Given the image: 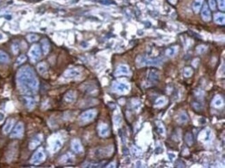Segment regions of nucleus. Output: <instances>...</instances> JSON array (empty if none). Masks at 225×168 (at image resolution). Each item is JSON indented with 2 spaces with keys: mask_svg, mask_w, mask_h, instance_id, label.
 I'll use <instances>...</instances> for the list:
<instances>
[{
  "mask_svg": "<svg viewBox=\"0 0 225 168\" xmlns=\"http://www.w3.org/2000/svg\"><path fill=\"white\" fill-rule=\"evenodd\" d=\"M17 83L20 91L24 94H35L39 89V80L33 69L29 66L20 69L17 74Z\"/></svg>",
  "mask_w": 225,
  "mask_h": 168,
  "instance_id": "nucleus-1",
  "label": "nucleus"
},
{
  "mask_svg": "<svg viewBox=\"0 0 225 168\" xmlns=\"http://www.w3.org/2000/svg\"><path fill=\"white\" fill-rule=\"evenodd\" d=\"M162 63L161 59H148L143 57H139L137 59V65L138 67H143V66H157Z\"/></svg>",
  "mask_w": 225,
  "mask_h": 168,
  "instance_id": "nucleus-2",
  "label": "nucleus"
},
{
  "mask_svg": "<svg viewBox=\"0 0 225 168\" xmlns=\"http://www.w3.org/2000/svg\"><path fill=\"white\" fill-rule=\"evenodd\" d=\"M97 111L96 109H90L83 112L79 117L80 122L83 123H87L92 121L96 118Z\"/></svg>",
  "mask_w": 225,
  "mask_h": 168,
  "instance_id": "nucleus-3",
  "label": "nucleus"
},
{
  "mask_svg": "<svg viewBox=\"0 0 225 168\" xmlns=\"http://www.w3.org/2000/svg\"><path fill=\"white\" fill-rule=\"evenodd\" d=\"M46 155L43 151L42 147H40L38 149L33 155L31 159V163L33 165H39L45 160Z\"/></svg>",
  "mask_w": 225,
  "mask_h": 168,
  "instance_id": "nucleus-4",
  "label": "nucleus"
},
{
  "mask_svg": "<svg viewBox=\"0 0 225 168\" xmlns=\"http://www.w3.org/2000/svg\"><path fill=\"white\" fill-rule=\"evenodd\" d=\"M29 56L33 62L41 58V49L38 44H33L29 51Z\"/></svg>",
  "mask_w": 225,
  "mask_h": 168,
  "instance_id": "nucleus-5",
  "label": "nucleus"
},
{
  "mask_svg": "<svg viewBox=\"0 0 225 168\" xmlns=\"http://www.w3.org/2000/svg\"><path fill=\"white\" fill-rule=\"evenodd\" d=\"M24 126L22 122H20L13 130L10 137L13 138H21L24 136Z\"/></svg>",
  "mask_w": 225,
  "mask_h": 168,
  "instance_id": "nucleus-6",
  "label": "nucleus"
},
{
  "mask_svg": "<svg viewBox=\"0 0 225 168\" xmlns=\"http://www.w3.org/2000/svg\"><path fill=\"white\" fill-rule=\"evenodd\" d=\"M113 89L117 93L124 94L127 92L130 89V87L127 84L123 83H116L113 85Z\"/></svg>",
  "mask_w": 225,
  "mask_h": 168,
  "instance_id": "nucleus-7",
  "label": "nucleus"
},
{
  "mask_svg": "<svg viewBox=\"0 0 225 168\" xmlns=\"http://www.w3.org/2000/svg\"><path fill=\"white\" fill-rule=\"evenodd\" d=\"M201 15H202V19L204 20V22H210L211 19V10H210L209 7L208 6L207 3H204V5L203 6L202 10V12H201Z\"/></svg>",
  "mask_w": 225,
  "mask_h": 168,
  "instance_id": "nucleus-8",
  "label": "nucleus"
},
{
  "mask_svg": "<svg viewBox=\"0 0 225 168\" xmlns=\"http://www.w3.org/2000/svg\"><path fill=\"white\" fill-rule=\"evenodd\" d=\"M43 140V136L42 134H38L37 136H36L34 137L33 139L31 140L30 143H29V149H35L36 147H38V145L41 143V142Z\"/></svg>",
  "mask_w": 225,
  "mask_h": 168,
  "instance_id": "nucleus-9",
  "label": "nucleus"
},
{
  "mask_svg": "<svg viewBox=\"0 0 225 168\" xmlns=\"http://www.w3.org/2000/svg\"><path fill=\"white\" fill-rule=\"evenodd\" d=\"M130 74V70L127 66L125 65H119L115 71L114 75L116 76H123V75H128Z\"/></svg>",
  "mask_w": 225,
  "mask_h": 168,
  "instance_id": "nucleus-10",
  "label": "nucleus"
},
{
  "mask_svg": "<svg viewBox=\"0 0 225 168\" xmlns=\"http://www.w3.org/2000/svg\"><path fill=\"white\" fill-rule=\"evenodd\" d=\"M80 76V72L78 69H68L65 72L64 74V76L67 78H70V79H72V78H76L79 77Z\"/></svg>",
  "mask_w": 225,
  "mask_h": 168,
  "instance_id": "nucleus-11",
  "label": "nucleus"
},
{
  "mask_svg": "<svg viewBox=\"0 0 225 168\" xmlns=\"http://www.w3.org/2000/svg\"><path fill=\"white\" fill-rule=\"evenodd\" d=\"M71 148H72V149L75 152L77 153V154H80V153L83 152V151L81 142L78 139H74L71 141Z\"/></svg>",
  "mask_w": 225,
  "mask_h": 168,
  "instance_id": "nucleus-12",
  "label": "nucleus"
},
{
  "mask_svg": "<svg viewBox=\"0 0 225 168\" xmlns=\"http://www.w3.org/2000/svg\"><path fill=\"white\" fill-rule=\"evenodd\" d=\"M98 133L101 137H106L109 134V129L108 125L106 124H100L98 127Z\"/></svg>",
  "mask_w": 225,
  "mask_h": 168,
  "instance_id": "nucleus-13",
  "label": "nucleus"
},
{
  "mask_svg": "<svg viewBox=\"0 0 225 168\" xmlns=\"http://www.w3.org/2000/svg\"><path fill=\"white\" fill-rule=\"evenodd\" d=\"M15 123V120L13 119V118H9V119L7 120L6 124H5L4 126L3 127V133L5 134H8L13 127Z\"/></svg>",
  "mask_w": 225,
  "mask_h": 168,
  "instance_id": "nucleus-14",
  "label": "nucleus"
},
{
  "mask_svg": "<svg viewBox=\"0 0 225 168\" xmlns=\"http://www.w3.org/2000/svg\"><path fill=\"white\" fill-rule=\"evenodd\" d=\"M64 99L67 103H72L76 99V94L74 91H69L65 95Z\"/></svg>",
  "mask_w": 225,
  "mask_h": 168,
  "instance_id": "nucleus-15",
  "label": "nucleus"
},
{
  "mask_svg": "<svg viewBox=\"0 0 225 168\" xmlns=\"http://www.w3.org/2000/svg\"><path fill=\"white\" fill-rule=\"evenodd\" d=\"M37 69L38 73L42 76H45L48 72V67L45 62H40L38 64Z\"/></svg>",
  "mask_w": 225,
  "mask_h": 168,
  "instance_id": "nucleus-16",
  "label": "nucleus"
},
{
  "mask_svg": "<svg viewBox=\"0 0 225 168\" xmlns=\"http://www.w3.org/2000/svg\"><path fill=\"white\" fill-rule=\"evenodd\" d=\"M214 21L215 22L219 25H224L225 23V15L224 13L217 12L214 15Z\"/></svg>",
  "mask_w": 225,
  "mask_h": 168,
  "instance_id": "nucleus-17",
  "label": "nucleus"
},
{
  "mask_svg": "<svg viewBox=\"0 0 225 168\" xmlns=\"http://www.w3.org/2000/svg\"><path fill=\"white\" fill-rule=\"evenodd\" d=\"M204 1V0H194L192 8H193V10L195 13H198L199 12V10L202 7Z\"/></svg>",
  "mask_w": 225,
  "mask_h": 168,
  "instance_id": "nucleus-18",
  "label": "nucleus"
},
{
  "mask_svg": "<svg viewBox=\"0 0 225 168\" xmlns=\"http://www.w3.org/2000/svg\"><path fill=\"white\" fill-rule=\"evenodd\" d=\"M24 100L25 102V105H26V107L29 109H32L33 108H34L35 105H36V102H35L33 98L26 96V97H24Z\"/></svg>",
  "mask_w": 225,
  "mask_h": 168,
  "instance_id": "nucleus-19",
  "label": "nucleus"
},
{
  "mask_svg": "<svg viewBox=\"0 0 225 168\" xmlns=\"http://www.w3.org/2000/svg\"><path fill=\"white\" fill-rule=\"evenodd\" d=\"M178 49L179 47L177 46H173V47H169V48L166 49V55L168 57H173V56L177 53Z\"/></svg>",
  "mask_w": 225,
  "mask_h": 168,
  "instance_id": "nucleus-20",
  "label": "nucleus"
},
{
  "mask_svg": "<svg viewBox=\"0 0 225 168\" xmlns=\"http://www.w3.org/2000/svg\"><path fill=\"white\" fill-rule=\"evenodd\" d=\"M213 105L215 107H220L223 105V99L222 96L219 95H217L215 96V98L213 100Z\"/></svg>",
  "mask_w": 225,
  "mask_h": 168,
  "instance_id": "nucleus-21",
  "label": "nucleus"
},
{
  "mask_svg": "<svg viewBox=\"0 0 225 168\" xmlns=\"http://www.w3.org/2000/svg\"><path fill=\"white\" fill-rule=\"evenodd\" d=\"M41 43L42 45V51L44 54H47L49 51V49H50V44H49L48 40L43 39L42 40Z\"/></svg>",
  "mask_w": 225,
  "mask_h": 168,
  "instance_id": "nucleus-22",
  "label": "nucleus"
},
{
  "mask_svg": "<svg viewBox=\"0 0 225 168\" xmlns=\"http://www.w3.org/2000/svg\"><path fill=\"white\" fill-rule=\"evenodd\" d=\"M62 146H63V142H61V140L59 139L56 140L54 142L52 145V151L53 152H56L58 151L59 149L61 148Z\"/></svg>",
  "mask_w": 225,
  "mask_h": 168,
  "instance_id": "nucleus-23",
  "label": "nucleus"
},
{
  "mask_svg": "<svg viewBox=\"0 0 225 168\" xmlns=\"http://www.w3.org/2000/svg\"><path fill=\"white\" fill-rule=\"evenodd\" d=\"M62 162L65 164H71L74 162V159H73L72 156H71V154H67L64 155V156L62 157Z\"/></svg>",
  "mask_w": 225,
  "mask_h": 168,
  "instance_id": "nucleus-24",
  "label": "nucleus"
},
{
  "mask_svg": "<svg viewBox=\"0 0 225 168\" xmlns=\"http://www.w3.org/2000/svg\"><path fill=\"white\" fill-rule=\"evenodd\" d=\"M9 62V57L8 54L5 52L0 51V63L1 64H6Z\"/></svg>",
  "mask_w": 225,
  "mask_h": 168,
  "instance_id": "nucleus-25",
  "label": "nucleus"
},
{
  "mask_svg": "<svg viewBox=\"0 0 225 168\" xmlns=\"http://www.w3.org/2000/svg\"><path fill=\"white\" fill-rule=\"evenodd\" d=\"M188 117L186 112L182 111V113H180L178 116V121L180 122V123H185L188 121Z\"/></svg>",
  "mask_w": 225,
  "mask_h": 168,
  "instance_id": "nucleus-26",
  "label": "nucleus"
},
{
  "mask_svg": "<svg viewBox=\"0 0 225 168\" xmlns=\"http://www.w3.org/2000/svg\"><path fill=\"white\" fill-rule=\"evenodd\" d=\"M148 78L151 82H157L159 80V74L155 71H151L148 75Z\"/></svg>",
  "mask_w": 225,
  "mask_h": 168,
  "instance_id": "nucleus-27",
  "label": "nucleus"
},
{
  "mask_svg": "<svg viewBox=\"0 0 225 168\" xmlns=\"http://www.w3.org/2000/svg\"><path fill=\"white\" fill-rule=\"evenodd\" d=\"M166 103V99L164 97H161L158 98L155 102V105L156 107H162V106L165 105Z\"/></svg>",
  "mask_w": 225,
  "mask_h": 168,
  "instance_id": "nucleus-28",
  "label": "nucleus"
},
{
  "mask_svg": "<svg viewBox=\"0 0 225 168\" xmlns=\"http://www.w3.org/2000/svg\"><path fill=\"white\" fill-rule=\"evenodd\" d=\"M156 125H157V131L159 132V134L162 135H164L165 134V129H164V125H163V124L162 123H160V122H157Z\"/></svg>",
  "mask_w": 225,
  "mask_h": 168,
  "instance_id": "nucleus-29",
  "label": "nucleus"
},
{
  "mask_svg": "<svg viewBox=\"0 0 225 168\" xmlns=\"http://www.w3.org/2000/svg\"><path fill=\"white\" fill-rule=\"evenodd\" d=\"M193 70L191 67H185L184 69V76L186 78H189L193 75Z\"/></svg>",
  "mask_w": 225,
  "mask_h": 168,
  "instance_id": "nucleus-30",
  "label": "nucleus"
},
{
  "mask_svg": "<svg viewBox=\"0 0 225 168\" xmlns=\"http://www.w3.org/2000/svg\"><path fill=\"white\" fill-rule=\"evenodd\" d=\"M203 133H204V136H203L202 140H204V141H208V140L210 139V136H211V131H210L209 129H206V130L203 131Z\"/></svg>",
  "mask_w": 225,
  "mask_h": 168,
  "instance_id": "nucleus-31",
  "label": "nucleus"
},
{
  "mask_svg": "<svg viewBox=\"0 0 225 168\" xmlns=\"http://www.w3.org/2000/svg\"><path fill=\"white\" fill-rule=\"evenodd\" d=\"M39 38V36L37 35L36 34H30L29 35H27V40L30 42H33L37 41Z\"/></svg>",
  "mask_w": 225,
  "mask_h": 168,
  "instance_id": "nucleus-32",
  "label": "nucleus"
},
{
  "mask_svg": "<svg viewBox=\"0 0 225 168\" xmlns=\"http://www.w3.org/2000/svg\"><path fill=\"white\" fill-rule=\"evenodd\" d=\"M26 60V56H25L24 55H22V56H20V57H18V58L17 59V61H16V65H22V64Z\"/></svg>",
  "mask_w": 225,
  "mask_h": 168,
  "instance_id": "nucleus-33",
  "label": "nucleus"
},
{
  "mask_svg": "<svg viewBox=\"0 0 225 168\" xmlns=\"http://www.w3.org/2000/svg\"><path fill=\"white\" fill-rule=\"evenodd\" d=\"M206 49L207 48H206V47H205L204 45H199L197 47L196 51H197V52L198 53L201 54V53H203L205 52Z\"/></svg>",
  "mask_w": 225,
  "mask_h": 168,
  "instance_id": "nucleus-34",
  "label": "nucleus"
},
{
  "mask_svg": "<svg viewBox=\"0 0 225 168\" xmlns=\"http://www.w3.org/2000/svg\"><path fill=\"white\" fill-rule=\"evenodd\" d=\"M217 3H218L219 8L222 11H224L225 10V0H217Z\"/></svg>",
  "mask_w": 225,
  "mask_h": 168,
  "instance_id": "nucleus-35",
  "label": "nucleus"
},
{
  "mask_svg": "<svg viewBox=\"0 0 225 168\" xmlns=\"http://www.w3.org/2000/svg\"><path fill=\"white\" fill-rule=\"evenodd\" d=\"M208 3H209V7L211 10H215L216 9V2L215 0H208Z\"/></svg>",
  "mask_w": 225,
  "mask_h": 168,
  "instance_id": "nucleus-36",
  "label": "nucleus"
},
{
  "mask_svg": "<svg viewBox=\"0 0 225 168\" xmlns=\"http://www.w3.org/2000/svg\"><path fill=\"white\" fill-rule=\"evenodd\" d=\"M186 142L189 145H191L193 142V137H192L191 134H188L186 136Z\"/></svg>",
  "mask_w": 225,
  "mask_h": 168,
  "instance_id": "nucleus-37",
  "label": "nucleus"
},
{
  "mask_svg": "<svg viewBox=\"0 0 225 168\" xmlns=\"http://www.w3.org/2000/svg\"><path fill=\"white\" fill-rule=\"evenodd\" d=\"M114 123L116 126L121 125V118L119 116H116V117H114Z\"/></svg>",
  "mask_w": 225,
  "mask_h": 168,
  "instance_id": "nucleus-38",
  "label": "nucleus"
},
{
  "mask_svg": "<svg viewBox=\"0 0 225 168\" xmlns=\"http://www.w3.org/2000/svg\"><path fill=\"white\" fill-rule=\"evenodd\" d=\"M193 107L196 109V110H201L202 108V105L199 103H198V102H195V103H193Z\"/></svg>",
  "mask_w": 225,
  "mask_h": 168,
  "instance_id": "nucleus-39",
  "label": "nucleus"
},
{
  "mask_svg": "<svg viewBox=\"0 0 225 168\" xmlns=\"http://www.w3.org/2000/svg\"><path fill=\"white\" fill-rule=\"evenodd\" d=\"M12 49L14 53L17 54L18 51H19V46L16 44H13L12 46Z\"/></svg>",
  "mask_w": 225,
  "mask_h": 168,
  "instance_id": "nucleus-40",
  "label": "nucleus"
},
{
  "mask_svg": "<svg viewBox=\"0 0 225 168\" xmlns=\"http://www.w3.org/2000/svg\"><path fill=\"white\" fill-rule=\"evenodd\" d=\"M168 1L171 3H172V4H174V5L176 4L177 2V0H168Z\"/></svg>",
  "mask_w": 225,
  "mask_h": 168,
  "instance_id": "nucleus-41",
  "label": "nucleus"
},
{
  "mask_svg": "<svg viewBox=\"0 0 225 168\" xmlns=\"http://www.w3.org/2000/svg\"><path fill=\"white\" fill-rule=\"evenodd\" d=\"M3 118H4V115L1 114V113H0V122L3 121Z\"/></svg>",
  "mask_w": 225,
  "mask_h": 168,
  "instance_id": "nucleus-42",
  "label": "nucleus"
},
{
  "mask_svg": "<svg viewBox=\"0 0 225 168\" xmlns=\"http://www.w3.org/2000/svg\"><path fill=\"white\" fill-rule=\"evenodd\" d=\"M115 164L114 163H111L109 165H107V167H115Z\"/></svg>",
  "mask_w": 225,
  "mask_h": 168,
  "instance_id": "nucleus-43",
  "label": "nucleus"
}]
</instances>
